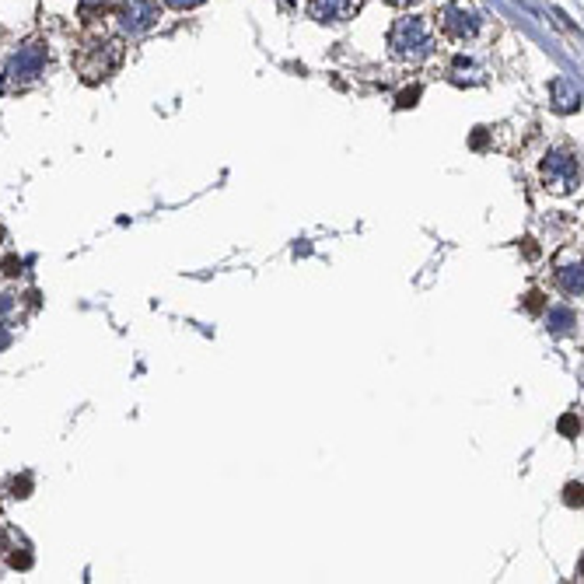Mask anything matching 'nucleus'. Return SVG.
<instances>
[{
  "instance_id": "nucleus-15",
  "label": "nucleus",
  "mask_w": 584,
  "mask_h": 584,
  "mask_svg": "<svg viewBox=\"0 0 584 584\" xmlns=\"http://www.w3.org/2000/svg\"><path fill=\"white\" fill-rule=\"evenodd\" d=\"M4 273H7V277H18V273H21V259H18V255L4 259Z\"/></svg>"
},
{
  "instance_id": "nucleus-14",
  "label": "nucleus",
  "mask_w": 584,
  "mask_h": 584,
  "mask_svg": "<svg viewBox=\"0 0 584 584\" xmlns=\"http://www.w3.org/2000/svg\"><path fill=\"white\" fill-rule=\"evenodd\" d=\"M560 430H563V434H571V438H574V434H578V430H581V420L574 417V413H567V417L560 420Z\"/></svg>"
},
{
  "instance_id": "nucleus-11",
  "label": "nucleus",
  "mask_w": 584,
  "mask_h": 584,
  "mask_svg": "<svg viewBox=\"0 0 584 584\" xmlns=\"http://www.w3.org/2000/svg\"><path fill=\"white\" fill-rule=\"evenodd\" d=\"M420 84H413V88H406V91H399V109H410V105H417V98H420Z\"/></svg>"
},
{
  "instance_id": "nucleus-17",
  "label": "nucleus",
  "mask_w": 584,
  "mask_h": 584,
  "mask_svg": "<svg viewBox=\"0 0 584 584\" xmlns=\"http://www.w3.org/2000/svg\"><path fill=\"white\" fill-rule=\"evenodd\" d=\"M563 501L571 504V507H574V504H581V483H571V487H567V497H563Z\"/></svg>"
},
{
  "instance_id": "nucleus-13",
  "label": "nucleus",
  "mask_w": 584,
  "mask_h": 584,
  "mask_svg": "<svg viewBox=\"0 0 584 584\" xmlns=\"http://www.w3.org/2000/svg\"><path fill=\"white\" fill-rule=\"evenodd\" d=\"M7 563H11L14 571H29V567H32V556H29V553H11Z\"/></svg>"
},
{
  "instance_id": "nucleus-3",
  "label": "nucleus",
  "mask_w": 584,
  "mask_h": 584,
  "mask_svg": "<svg viewBox=\"0 0 584 584\" xmlns=\"http://www.w3.org/2000/svg\"><path fill=\"white\" fill-rule=\"evenodd\" d=\"M46 60H49V46L42 39H29L11 60H7L4 81L11 84V88H21V84L36 81L42 71H46Z\"/></svg>"
},
{
  "instance_id": "nucleus-21",
  "label": "nucleus",
  "mask_w": 584,
  "mask_h": 584,
  "mask_svg": "<svg viewBox=\"0 0 584 584\" xmlns=\"http://www.w3.org/2000/svg\"><path fill=\"white\" fill-rule=\"evenodd\" d=\"M0 238H4V228H0Z\"/></svg>"
},
{
  "instance_id": "nucleus-4",
  "label": "nucleus",
  "mask_w": 584,
  "mask_h": 584,
  "mask_svg": "<svg viewBox=\"0 0 584 584\" xmlns=\"http://www.w3.org/2000/svg\"><path fill=\"white\" fill-rule=\"evenodd\" d=\"M543 182L546 189L556 193V196L574 193L581 186V165H578V158L567 154V151H549L543 158Z\"/></svg>"
},
{
  "instance_id": "nucleus-5",
  "label": "nucleus",
  "mask_w": 584,
  "mask_h": 584,
  "mask_svg": "<svg viewBox=\"0 0 584 584\" xmlns=\"http://www.w3.org/2000/svg\"><path fill=\"white\" fill-rule=\"evenodd\" d=\"M438 21H441V32H445L448 39L465 42L480 32V11H476L469 0H452L448 7H441Z\"/></svg>"
},
{
  "instance_id": "nucleus-2",
  "label": "nucleus",
  "mask_w": 584,
  "mask_h": 584,
  "mask_svg": "<svg viewBox=\"0 0 584 584\" xmlns=\"http://www.w3.org/2000/svg\"><path fill=\"white\" fill-rule=\"evenodd\" d=\"M388 49L403 63H420L434 49V32H430V25L423 18H399L388 29Z\"/></svg>"
},
{
  "instance_id": "nucleus-20",
  "label": "nucleus",
  "mask_w": 584,
  "mask_h": 584,
  "mask_svg": "<svg viewBox=\"0 0 584 584\" xmlns=\"http://www.w3.org/2000/svg\"><path fill=\"white\" fill-rule=\"evenodd\" d=\"M385 4H396V7H406V4H413V0H385Z\"/></svg>"
},
{
  "instance_id": "nucleus-18",
  "label": "nucleus",
  "mask_w": 584,
  "mask_h": 584,
  "mask_svg": "<svg viewBox=\"0 0 584 584\" xmlns=\"http://www.w3.org/2000/svg\"><path fill=\"white\" fill-rule=\"evenodd\" d=\"M168 7H175V11H189V7H196V4H204V0H165Z\"/></svg>"
},
{
  "instance_id": "nucleus-7",
  "label": "nucleus",
  "mask_w": 584,
  "mask_h": 584,
  "mask_svg": "<svg viewBox=\"0 0 584 584\" xmlns=\"http://www.w3.org/2000/svg\"><path fill=\"white\" fill-rule=\"evenodd\" d=\"M361 11V0H308V14L322 25H343Z\"/></svg>"
},
{
  "instance_id": "nucleus-1",
  "label": "nucleus",
  "mask_w": 584,
  "mask_h": 584,
  "mask_svg": "<svg viewBox=\"0 0 584 584\" xmlns=\"http://www.w3.org/2000/svg\"><path fill=\"white\" fill-rule=\"evenodd\" d=\"M120 63H123V42L113 39V36H91L74 53V67H78L84 84L105 81L109 74H116Z\"/></svg>"
},
{
  "instance_id": "nucleus-6",
  "label": "nucleus",
  "mask_w": 584,
  "mask_h": 584,
  "mask_svg": "<svg viewBox=\"0 0 584 584\" xmlns=\"http://www.w3.org/2000/svg\"><path fill=\"white\" fill-rule=\"evenodd\" d=\"M158 18H162L158 0H126L120 11V25L126 32H147L151 25H158Z\"/></svg>"
},
{
  "instance_id": "nucleus-10",
  "label": "nucleus",
  "mask_w": 584,
  "mask_h": 584,
  "mask_svg": "<svg viewBox=\"0 0 584 584\" xmlns=\"http://www.w3.org/2000/svg\"><path fill=\"white\" fill-rule=\"evenodd\" d=\"M553 91L560 95V102H556V105H560L563 113H571V109H578V98H581V95H578V88H571V84H567V81H556V84H553Z\"/></svg>"
},
{
  "instance_id": "nucleus-9",
  "label": "nucleus",
  "mask_w": 584,
  "mask_h": 584,
  "mask_svg": "<svg viewBox=\"0 0 584 584\" xmlns=\"http://www.w3.org/2000/svg\"><path fill=\"white\" fill-rule=\"evenodd\" d=\"M556 280L563 284V291L567 294H581V266H563L560 273H556Z\"/></svg>"
},
{
  "instance_id": "nucleus-19",
  "label": "nucleus",
  "mask_w": 584,
  "mask_h": 584,
  "mask_svg": "<svg viewBox=\"0 0 584 584\" xmlns=\"http://www.w3.org/2000/svg\"><path fill=\"white\" fill-rule=\"evenodd\" d=\"M525 305H529L532 312H539V308H543V294H539V291H532V294H529V297H525Z\"/></svg>"
},
{
  "instance_id": "nucleus-8",
  "label": "nucleus",
  "mask_w": 584,
  "mask_h": 584,
  "mask_svg": "<svg viewBox=\"0 0 584 584\" xmlns=\"http://www.w3.org/2000/svg\"><path fill=\"white\" fill-rule=\"evenodd\" d=\"M452 81L455 84H480L483 81V71H480L472 60H462L459 56V60L452 63Z\"/></svg>"
},
{
  "instance_id": "nucleus-16",
  "label": "nucleus",
  "mask_w": 584,
  "mask_h": 584,
  "mask_svg": "<svg viewBox=\"0 0 584 584\" xmlns=\"http://www.w3.org/2000/svg\"><path fill=\"white\" fill-rule=\"evenodd\" d=\"M29 490H32V480H29V476L14 480V497H29Z\"/></svg>"
},
{
  "instance_id": "nucleus-12",
  "label": "nucleus",
  "mask_w": 584,
  "mask_h": 584,
  "mask_svg": "<svg viewBox=\"0 0 584 584\" xmlns=\"http://www.w3.org/2000/svg\"><path fill=\"white\" fill-rule=\"evenodd\" d=\"M109 7V0H81V14L84 18H91V14H102Z\"/></svg>"
}]
</instances>
